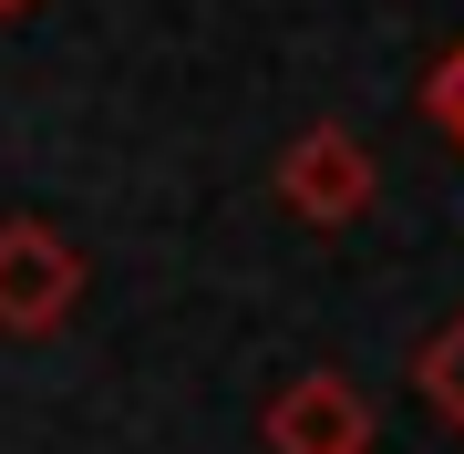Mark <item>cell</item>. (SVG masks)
I'll use <instances>...</instances> for the list:
<instances>
[{
	"instance_id": "6da1fadb",
	"label": "cell",
	"mask_w": 464,
	"mask_h": 454,
	"mask_svg": "<svg viewBox=\"0 0 464 454\" xmlns=\"http://www.w3.org/2000/svg\"><path fill=\"white\" fill-rule=\"evenodd\" d=\"M83 300V248L42 217H0V331H63Z\"/></svg>"
},
{
	"instance_id": "7a4b0ae2",
	"label": "cell",
	"mask_w": 464,
	"mask_h": 454,
	"mask_svg": "<svg viewBox=\"0 0 464 454\" xmlns=\"http://www.w3.org/2000/svg\"><path fill=\"white\" fill-rule=\"evenodd\" d=\"M279 207L310 227H351L372 207V145L351 135V124H310V135H289L279 155Z\"/></svg>"
},
{
	"instance_id": "3957f363",
	"label": "cell",
	"mask_w": 464,
	"mask_h": 454,
	"mask_svg": "<svg viewBox=\"0 0 464 454\" xmlns=\"http://www.w3.org/2000/svg\"><path fill=\"white\" fill-rule=\"evenodd\" d=\"M268 444L279 454H362L372 413H362V392H351L341 372H310V382H289L279 403H268Z\"/></svg>"
},
{
	"instance_id": "277c9868",
	"label": "cell",
	"mask_w": 464,
	"mask_h": 454,
	"mask_svg": "<svg viewBox=\"0 0 464 454\" xmlns=\"http://www.w3.org/2000/svg\"><path fill=\"white\" fill-rule=\"evenodd\" d=\"M413 392H423V403H433V413H444L454 434H464V310H454L444 331H433L423 352H413Z\"/></svg>"
},
{
	"instance_id": "5b68a950",
	"label": "cell",
	"mask_w": 464,
	"mask_h": 454,
	"mask_svg": "<svg viewBox=\"0 0 464 454\" xmlns=\"http://www.w3.org/2000/svg\"><path fill=\"white\" fill-rule=\"evenodd\" d=\"M433 124H444V135L464 145V52H454L444 72H433Z\"/></svg>"
},
{
	"instance_id": "8992f818",
	"label": "cell",
	"mask_w": 464,
	"mask_h": 454,
	"mask_svg": "<svg viewBox=\"0 0 464 454\" xmlns=\"http://www.w3.org/2000/svg\"><path fill=\"white\" fill-rule=\"evenodd\" d=\"M11 11H32V0H0V21H11Z\"/></svg>"
}]
</instances>
